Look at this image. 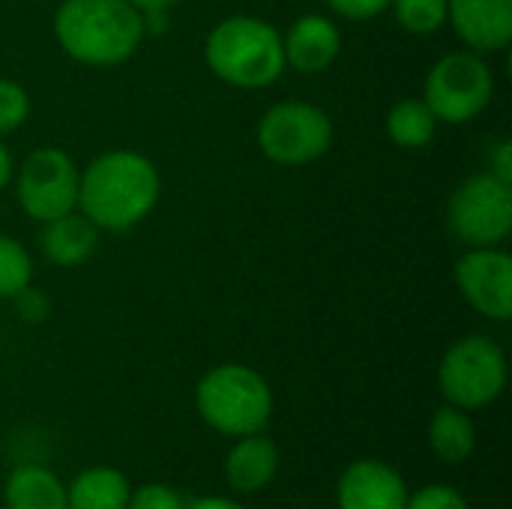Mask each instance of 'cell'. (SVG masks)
<instances>
[{"instance_id":"cell-1","label":"cell","mask_w":512,"mask_h":509,"mask_svg":"<svg viewBox=\"0 0 512 509\" xmlns=\"http://www.w3.org/2000/svg\"><path fill=\"white\" fill-rule=\"evenodd\" d=\"M159 171L138 150H108L78 177V213L99 231H129L159 201Z\"/></svg>"},{"instance_id":"cell-2","label":"cell","mask_w":512,"mask_h":509,"mask_svg":"<svg viewBox=\"0 0 512 509\" xmlns=\"http://www.w3.org/2000/svg\"><path fill=\"white\" fill-rule=\"evenodd\" d=\"M144 33V15L129 0H63L54 12L60 48L84 66L129 60Z\"/></svg>"},{"instance_id":"cell-3","label":"cell","mask_w":512,"mask_h":509,"mask_svg":"<svg viewBox=\"0 0 512 509\" xmlns=\"http://www.w3.org/2000/svg\"><path fill=\"white\" fill-rule=\"evenodd\" d=\"M204 60L210 72L231 87H270L285 72L282 33L255 15L222 18L204 42Z\"/></svg>"},{"instance_id":"cell-4","label":"cell","mask_w":512,"mask_h":509,"mask_svg":"<svg viewBox=\"0 0 512 509\" xmlns=\"http://www.w3.org/2000/svg\"><path fill=\"white\" fill-rule=\"evenodd\" d=\"M195 408L219 435H258L273 417V390L255 369L243 363H222L198 381Z\"/></svg>"},{"instance_id":"cell-5","label":"cell","mask_w":512,"mask_h":509,"mask_svg":"<svg viewBox=\"0 0 512 509\" xmlns=\"http://www.w3.org/2000/svg\"><path fill=\"white\" fill-rule=\"evenodd\" d=\"M495 96V72L483 54L450 51L426 75L423 102L432 108L438 123H471L480 117Z\"/></svg>"},{"instance_id":"cell-6","label":"cell","mask_w":512,"mask_h":509,"mask_svg":"<svg viewBox=\"0 0 512 509\" xmlns=\"http://www.w3.org/2000/svg\"><path fill=\"white\" fill-rule=\"evenodd\" d=\"M438 384L450 405L462 411L486 408L507 387V357L489 336H465L447 348Z\"/></svg>"},{"instance_id":"cell-7","label":"cell","mask_w":512,"mask_h":509,"mask_svg":"<svg viewBox=\"0 0 512 509\" xmlns=\"http://www.w3.org/2000/svg\"><path fill=\"white\" fill-rule=\"evenodd\" d=\"M333 144V120L309 102H276L258 120V147L276 165H309Z\"/></svg>"},{"instance_id":"cell-8","label":"cell","mask_w":512,"mask_h":509,"mask_svg":"<svg viewBox=\"0 0 512 509\" xmlns=\"http://www.w3.org/2000/svg\"><path fill=\"white\" fill-rule=\"evenodd\" d=\"M450 231L468 246H501L512 231V183L492 171L474 174L450 195Z\"/></svg>"},{"instance_id":"cell-9","label":"cell","mask_w":512,"mask_h":509,"mask_svg":"<svg viewBox=\"0 0 512 509\" xmlns=\"http://www.w3.org/2000/svg\"><path fill=\"white\" fill-rule=\"evenodd\" d=\"M78 165L60 147H36L24 156L15 192L21 210L36 222H51L78 207Z\"/></svg>"},{"instance_id":"cell-10","label":"cell","mask_w":512,"mask_h":509,"mask_svg":"<svg viewBox=\"0 0 512 509\" xmlns=\"http://www.w3.org/2000/svg\"><path fill=\"white\" fill-rule=\"evenodd\" d=\"M456 288L465 303L489 318V321H510L512 318V258L498 246H477L468 249L456 261Z\"/></svg>"},{"instance_id":"cell-11","label":"cell","mask_w":512,"mask_h":509,"mask_svg":"<svg viewBox=\"0 0 512 509\" xmlns=\"http://www.w3.org/2000/svg\"><path fill=\"white\" fill-rule=\"evenodd\" d=\"M408 495L411 492L402 474L378 459H360L348 465L336 483L339 509H405Z\"/></svg>"},{"instance_id":"cell-12","label":"cell","mask_w":512,"mask_h":509,"mask_svg":"<svg viewBox=\"0 0 512 509\" xmlns=\"http://www.w3.org/2000/svg\"><path fill=\"white\" fill-rule=\"evenodd\" d=\"M447 21L474 54H498L512 42V0H447Z\"/></svg>"},{"instance_id":"cell-13","label":"cell","mask_w":512,"mask_h":509,"mask_svg":"<svg viewBox=\"0 0 512 509\" xmlns=\"http://www.w3.org/2000/svg\"><path fill=\"white\" fill-rule=\"evenodd\" d=\"M285 66L300 75H321L342 51V30L327 15H300L282 36Z\"/></svg>"},{"instance_id":"cell-14","label":"cell","mask_w":512,"mask_h":509,"mask_svg":"<svg viewBox=\"0 0 512 509\" xmlns=\"http://www.w3.org/2000/svg\"><path fill=\"white\" fill-rule=\"evenodd\" d=\"M279 471V450L270 438L243 435L225 456V483L237 495H255L273 483Z\"/></svg>"},{"instance_id":"cell-15","label":"cell","mask_w":512,"mask_h":509,"mask_svg":"<svg viewBox=\"0 0 512 509\" xmlns=\"http://www.w3.org/2000/svg\"><path fill=\"white\" fill-rule=\"evenodd\" d=\"M99 246V228L78 210L42 222L39 249L54 267H81Z\"/></svg>"},{"instance_id":"cell-16","label":"cell","mask_w":512,"mask_h":509,"mask_svg":"<svg viewBox=\"0 0 512 509\" xmlns=\"http://www.w3.org/2000/svg\"><path fill=\"white\" fill-rule=\"evenodd\" d=\"M6 509H69L66 486L42 465H21L6 477Z\"/></svg>"},{"instance_id":"cell-17","label":"cell","mask_w":512,"mask_h":509,"mask_svg":"<svg viewBox=\"0 0 512 509\" xmlns=\"http://www.w3.org/2000/svg\"><path fill=\"white\" fill-rule=\"evenodd\" d=\"M129 480L108 465L81 471L66 489L69 509H126L129 507Z\"/></svg>"},{"instance_id":"cell-18","label":"cell","mask_w":512,"mask_h":509,"mask_svg":"<svg viewBox=\"0 0 512 509\" xmlns=\"http://www.w3.org/2000/svg\"><path fill=\"white\" fill-rule=\"evenodd\" d=\"M429 447L438 459L453 462V465L471 459V453L477 447V432H474L468 411H462L456 405L435 411V417L429 423Z\"/></svg>"},{"instance_id":"cell-19","label":"cell","mask_w":512,"mask_h":509,"mask_svg":"<svg viewBox=\"0 0 512 509\" xmlns=\"http://www.w3.org/2000/svg\"><path fill=\"white\" fill-rule=\"evenodd\" d=\"M387 138L402 150H423L438 132V117L423 99H402L387 111Z\"/></svg>"},{"instance_id":"cell-20","label":"cell","mask_w":512,"mask_h":509,"mask_svg":"<svg viewBox=\"0 0 512 509\" xmlns=\"http://www.w3.org/2000/svg\"><path fill=\"white\" fill-rule=\"evenodd\" d=\"M30 282H33L30 252L15 237L0 234V300H12Z\"/></svg>"},{"instance_id":"cell-21","label":"cell","mask_w":512,"mask_h":509,"mask_svg":"<svg viewBox=\"0 0 512 509\" xmlns=\"http://www.w3.org/2000/svg\"><path fill=\"white\" fill-rule=\"evenodd\" d=\"M390 9L414 36H432L447 24V0H390Z\"/></svg>"},{"instance_id":"cell-22","label":"cell","mask_w":512,"mask_h":509,"mask_svg":"<svg viewBox=\"0 0 512 509\" xmlns=\"http://www.w3.org/2000/svg\"><path fill=\"white\" fill-rule=\"evenodd\" d=\"M30 114V96L21 84L0 78V138L12 135L24 126Z\"/></svg>"},{"instance_id":"cell-23","label":"cell","mask_w":512,"mask_h":509,"mask_svg":"<svg viewBox=\"0 0 512 509\" xmlns=\"http://www.w3.org/2000/svg\"><path fill=\"white\" fill-rule=\"evenodd\" d=\"M126 509H186V501L177 489L165 483H144L132 489Z\"/></svg>"},{"instance_id":"cell-24","label":"cell","mask_w":512,"mask_h":509,"mask_svg":"<svg viewBox=\"0 0 512 509\" xmlns=\"http://www.w3.org/2000/svg\"><path fill=\"white\" fill-rule=\"evenodd\" d=\"M405 509H468V501L459 489L447 483H432V486H423L417 495H408Z\"/></svg>"},{"instance_id":"cell-25","label":"cell","mask_w":512,"mask_h":509,"mask_svg":"<svg viewBox=\"0 0 512 509\" xmlns=\"http://www.w3.org/2000/svg\"><path fill=\"white\" fill-rule=\"evenodd\" d=\"M12 300H15L18 315H21L24 321H30V324L45 321V318H48V312H51V300H48L39 288H33V282H30L27 288H21Z\"/></svg>"},{"instance_id":"cell-26","label":"cell","mask_w":512,"mask_h":509,"mask_svg":"<svg viewBox=\"0 0 512 509\" xmlns=\"http://www.w3.org/2000/svg\"><path fill=\"white\" fill-rule=\"evenodd\" d=\"M324 3L348 21H369L390 9V0H324Z\"/></svg>"},{"instance_id":"cell-27","label":"cell","mask_w":512,"mask_h":509,"mask_svg":"<svg viewBox=\"0 0 512 509\" xmlns=\"http://www.w3.org/2000/svg\"><path fill=\"white\" fill-rule=\"evenodd\" d=\"M489 171L501 180L512 183V144L504 138L495 144V153L489 156Z\"/></svg>"},{"instance_id":"cell-28","label":"cell","mask_w":512,"mask_h":509,"mask_svg":"<svg viewBox=\"0 0 512 509\" xmlns=\"http://www.w3.org/2000/svg\"><path fill=\"white\" fill-rule=\"evenodd\" d=\"M186 509H246L237 501H228V498H198V501H189Z\"/></svg>"},{"instance_id":"cell-29","label":"cell","mask_w":512,"mask_h":509,"mask_svg":"<svg viewBox=\"0 0 512 509\" xmlns=\"http://www.w3.org/2000/svg\"><path fill=\"white\" fill-rule=\"evenodd\" d=\"M141 15H147V12H171L180 0H129Z\"/></svg>"},{"instance_id":"cell-30","label":"cell","mask_w":512,"mask_h":509,"mask_svg":"<svg viewBox=\"0 0 512 509\" xmlns=\"http://www.w3.org/2000/svg\"><path fill=\"white\" fill-rule=\"evenodd\" d=\"M12 174H15V165H12V153H9V147H6V144L0 141V189H6V186H9Z\"/></svg>"}]
</instances>
